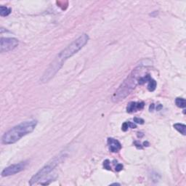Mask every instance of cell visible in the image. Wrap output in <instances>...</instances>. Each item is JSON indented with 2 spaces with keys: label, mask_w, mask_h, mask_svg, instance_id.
Returning <instances> with one entry per match:
<instances>
[{
  "label": "cell",
  "mask_w": 186,
  "mask_h": 186,
  "mask_svg": "<svg viewBox=\"0 0 186 186\" xmlns=\"http://www.w3.org/2000/svg\"><path fill=\"white\" fill-rule=\"evenodd\" d=\"M175 103H176L177 106L179 107L180 108H185L186 107V102L185 100L182 98H178L175 100Z\"/></svg>",
  "instance_id": "13"
},
{
  "label": "cell",
  "mask_w": 186,
  "mask_h": 186,
  "mask_svg": "<svg viewBox=\"0 0 186 186\" xmlns=\"http://www.w3.org/2000/svg\"><path fill=\"white\" fill-rule=\"evenodd\" d=\"M134 122L136 123V124H144V120L141 118H138V117H135L134 118Z\"/></svg>",
  "instance_id": "14"
},
{
  "label": "cell",
  "mask_w": 186,
  "mask_h": 186,
  "mask_svg": "<svg viewBox=\"0 0 186 186\" xmlns=\"http://www.w3.org/2000/svg\"><path fill=\"white\" fill-rule=\"evenodd\" d=\"M142 65L138 66L133 69L130 74L126 77V79L121 83L117 91L115 92L112 97V100L114 102H118L119 101L124 100L126 97L132 93L137 87L138 84H139V79L141 77H142V74L143 71Z\"/></svg>",
  "instance_id": "1"
},
{
  "label": "cell",
  "mask_w": 186,
  "mask_h": 186,
  "mask_svg": "<svg viewBox=\"0 0 186 186\" xmlns=\"http://www.w3.org/2000/svg\"><path fill=\"white\" fill-rule=\"evenodd\" d=\"M64 156H65L64 154H62V155L60 154V155L53 158L50 161H49L45 166H43L39 172H37L31 178L30 181H29V184H30L31 185H34V184H36V182H38L40 180L44 178L45 176H47L48 174H50V172L54 169L55 167H56V166L60 164V162L62 161Z\"/></svg>",
  "instance_id": "4"
},
{
  "label": "cell",
  "mask_w": 186,
  "mask_h": 186,
  "mask_svg": "<svg viewBox=\"0 0 186 186\" xmlns=\"http://www.w3.org/2000/svg\"><path fill=\"white\" fill-rule=\"evenodd\" d=\"M148 90H149L150 92H154V90H156V86H157V83L154 79L151 78L149 80H148Z\"/></svg>",
  "instance_id": "11"
},
{
  "label": "cell",
  "mask_w": 186,
  "mask_h": 186,
  "mask_svg": "<svg viewBox=\"0 0 186 186\" xmlns=\"http://www.w3.org/2000/svg\"><path fill=\"white\" fill-rule=\"evenodd\" d=\"M137 127L136 124L135 123H132L131 121H126V122H124V124H122V126H121V129H122L124 132H126V131L128 130L129 128H132V129H135Z\"/></svg>",
  "instance_id": "12"
},
{
  "label": "cell",
  "mask_w": 186,
  "mask_h": 186,
  "mask_svg": "<svg viewBox=\"0 0 186 186\" xmlns=\"http://www.w3.org/2000/svg\"><path fill=\"white\" fill-rule=\"evenodd\" d=\"M120 185V184H119V183H112V184H111V185Z\"/></svg>",
  "instance_id": "17"
},
{
  "label": "cell",
  "mask_w": 186,
  "mask_h": 186,
  "mask_svg": "<svg viewBox=\"0 0 186 186\" xmlns=\"http://www.w3.org/2000/svg\"><path fill=\"white\" fill-rule=\"evenodd\" d=\"M37 121L30 120L16 125L3 135L1 142L4 145H10L15 143L22 138L31 133L35 129Z\"/></svg>",
  "instance_id": "2"
},
{
  "label": "cell",
  "mask_w": 186,
  "mask_h": 186,
  "mask_svg": "<svg viewBox=\"0 0 186 186\" xmlns=\"http://www.w3.org/2000/svg\"><path fill=\"white\" fill-rule=\"evenodd\" d=\"M26 166V162H20L18 164H15L10 165L7 166L5 169H3L1 172V177H8L11 175H14L15 174L19 173L21 171H23L25 169Z\"/></svg>",
  "instance_id": "6"
},
{
  "label": "cell",
  "mask_w": 186,
  "mask_h": 186,
  "mask_svg": "<svg viewBox=\"0 0 186 186\" xmlns=\"http://www.w3.org/2000/svg\"><path fill=\"white\" fill-rule=\"evenodd\" d=\"M12 10L11 8L5 7V6H1L0 7V15L1 17H6V16L9 15L11 13Z\"/></svg>",
  "instance_id": "10"
},
{
  "label": "cell",
  "mask_w": 186,
  "mask_h": 186,
  "mask_svg": "<svg viewBox=\"0 0 186 186\" xmlns=\"http://www.w3.org/2000/svg\"><path fill=\"white\" fill-rule=\"evenodd\" d=\"M123 169V165L121 164H117L116 166V171L117 172H120Z\"/></svg>",
  "instance_id": "16"
},
{
  "label": "cell",
  "mask_w": 186,
  "mask_h": 186,
  "mask_svg": "<svg viewBox=\"0 0 186 186\" xmlns=\"http://www.w3.org/2000/svg\"><path fill=\"white\" fill-rule=\"evenodd\" d=\"M174 128L176 129L178 132H179L180 133L182 134V135H186V126L183 124H180V123H177V124H174Z\"/></svg>",
  "instance_id": "9"
},
{
  "label": "cell",
  "mask_w": 186,
  "mask_h": 186,
  "mask_svg": "<svg viewBox=\"0 0 186 186\" xmlns=\"http://www.w3.org/2000/svg\"><path fill=\"white\" fill-rule=\"evenodd\" d=\"M109 151L112 153H118L122 148V145L120 143V142L114 138H109L107 140Z\"/></svg>",
  "instance_id": "7"
},
{
  "label": "cell",
  "mask_w": 186,
  "mask_h": 186,
  "mask_svg": "<svg viewBox=\"0 0 186 186\" xmlns=\"http://www.w3.org/2000/svg\"><path fill=\"white\" fill-rule=\"evenodd\" d=\"M103 165H104V167H105V169H108V170H111V166H110V163H109V160H105V161L103 162Z\"/></svg>",
  "instance_id": "15"
},
{
  "label": "cell",
  "mask_w": 186,
  "mask_h": 186,
  "mask_svg": "<svg viewBox=\"0 0 186 186\" xmlns=\"http://www.w3.org/2000/svg\"><path fill=\"white\" fill-rule=\"evenodd\" d=\"M18 45V40L15 38H1L0 52L7 53L14 50Z\"/></svg>",
  "instance_id": "5"
},
{
  "label": "cell",
  "mask_w": 186,
  "mask_h": 186,
  "mask_svg": "<svg viewBox=\"0 0 186 186\" xmlns=\"http://www.w3.org/2000/svg\"><path fill=\"white\" fill-rule=\"evenodd\" d=\"M145 103L143 102H130L126 106V112L132 114L143 109Z\"/></svg>",
  "instance_id": "8"
},
{
  "label": "cell",
  "mask_w": 186,
  "mask_h": 186,
  "mask_svg": "<svg viewBox=\"0 0 186 186\" xmlns=\"http://www.w3.org/2000/svg\"><path fill=\"white\" fill-rule=\"evenodd\" d=\"M89 41V36L87 34H84L80 36L79 38L74 40L73 42H71L69 45L67 46L64 50H62L60 53L57 55V57L53 60V62L57 63L59 67H61L63 65L64 62L67 59L70 58L73 55L78 53L80 50L83 48L84 46L86 45Z\"/></svg>",
  "instance_id": "3"
}]
</instances>
